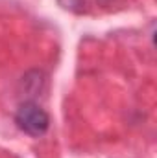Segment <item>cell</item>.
Returning <instances> with one entry per match:
<instances>
[{"mask_svg":"<svg viewBox=\"0 0 157 158\" xmlns=\"http://www.w3.org/2000/svg\"><path fill=\"white\" fill-rule=\"evenodd\" d=\"M15 123L24 134L39 138L50 127V116L39 103L30 99V101H22L19 105V109L15 112Z\"/></svg>","mask_w":157,"mask_h":158,"instance_id":"cell-1","label":"cell"}]
</instances>
